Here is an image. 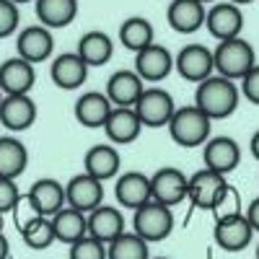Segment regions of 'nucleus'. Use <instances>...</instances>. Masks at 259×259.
<instances>
[{
    "label": "nucleus",
    "instance_id": "a211bd4d",
    "mask_svg": "<svg viewBox=\"0 0 259 259\" xmlns=\"http://www.w3.org/2000/svg\"><path fill=\"white\" fill-rule=\"evenodd\" d=\"M85 218H89V236L101 241L104 246L112 244L117 236L124 233V215L114 205H99L96 210H91L85 215Z\"/></svg>",
    "mask_w": 259,
    "mask_h": 259
},
{
    "label": "nucleus",
    "instance_id": "20e7f679",
    "mask_svg": "<svg viewBox=\"0 0 259 259\" xmlns=\"http://www.w3.org/2000/svg\"><path fill=\"white\" fill-rule=\"evenodd\" d=\"M171 231H174V212L161 202L150 200L143 207H138L133 215V233H138L148 244L163 241Z\"/></svg>",
    "mask_w": 259,
    "mask_h": 259
},
{
    "label": "nucleus",
    "instance_id": "39448f33",
    "mask_svg": "<svg viewBox=\"0 0 259 259\" xmlns=\"http://www.w3.org/2000/svg\"><path fill=\"white\" fill-rule=\"evenodd\" d=\"M133 109L143 127L158 130V127H168L171 117L177 112V104L171 99V94L163 89H145Z\"/></svg>",
    "mask_w": 259,
    "mask_h": 259
},
{
    "label": "nucleus",
    "instance_id": "1a4fd4ad",
    "mask_svg": "<svg viewBox=\"0 0 259 259\" xmlns=\"http://www.w3.org/2000/svg\"><path fill=\"white\" fill-rule=\"evenodd\" d=\"M65 202H68V207L89 215L91 210L104 205V184L83 171L65 184Z\"/></svg>",
    "mask_w": 259,
    "mask_h": 259
},
{
    "label": "nucleus",
    "instance_id": "a18cd8bd",
    "mask_svg": "<svg viewBox=\"0 0 259 259\" xmlns=\"http://www.w3.org/2000/svg\"><path fill=\"white\" fill-rule=\"evenodd\" d=\"M256 259H259V244H256Z\"/></svg>",
    "mask_w": 259,
    "mask_h": 259
},
{
    "label": "nucleus",
    "instance_id": "f8f14e48",
    "mask_svg": "<svg viewBox=\"0 0 259 259\" xmlns=\"http://www.w3.org/2000/svg\"><path fill=\"white\" fill-rule=\"evenodd\" d=\"M26 200H29V207L36 215H41V218H52L57 210H62L65 205H68L65 202V187L52 177L36 179L26 192Z\"/></svg>",
    "mask_w": 259,
    "mask_h": 259
},
{
    "label": "nucleus",
    "instance_id": "5701e85b",
    "mask_svg": "<svg viewBox=\"0 0 259 259\" xmlns=\"http://www.w3.org/2000/svg\"><path fill=\"white\" fill-rule=\"evenodd\" d=\"M73 114L78 119V124L89 127V130H99L106 124L112 114V104L106 99V94L101 91H89V94H80L75 99V106H73Z\"/></svg>",
    "mask_w": 259,
    "mask_h": 259
},
{
    "label": "nucleus",
    "instance_id": "6e6552de",
    "mask_svg": "<svg viewBox=\"0 0 259 259\" xmlns=\"http://www.w3.org/2000/svg\"><path fill=\"white\" fill-rule=\"evenodd\" d=\"M174 68L177 73L189 80V83H202L205 78L215 75L212 68V50H207L205 45H187L179 50V55L174 57Z\"/></svg>",
    "mask_w": 259,
    "mask_h": 259
},
{
    "label": "nucleus",
    "instance_id": "ddd939ff",
    "mask_svg": "<svg viewBox=\"0 0 259 259\" xmlns=\"http://www.w3.org/2000/svg\"><path fill=\"white\" fill-rule=\"evenodd\" d=\"M205 26L218 41L236 39V36H241V31H244V13H241L239 6L228 3V0L226 3H215L205 13Z\"/></svg>",
    "mask_w": 259,
    "mask_h": 259
},
{
    "label": "nucleus",
    "instance_id": "473e14b6",
    "mask_svg": "<svg viewBox=\"0 0 259 259\" xmlns=\"http://www.w3.org/2000/svg\"><path fill=\"white\" fill-rule=\"evenodd\" d=\"M210 212H212V218H215V221H226V218H233V215H241L244 210H241L239 189L228 184V187L223 189V194L218 197V202L210 207Z\"/></svg>",
    "mask_w": 259,
    "mask_h": 259
},
{
    "label": "nucleus",
    "instance_id": "79ce46f5",
    "mask_svg": "<svg viewBox=\"0 0 259 259\" xmlns=\"http://www.w3.org/2000/svg\"><path fill=\"white\" fill-rule=\"evenodd\" d=\"M11 3H16V6H24V3H34V0H11Z\"/></svg>",
    "mask_w": 259,
    "mask_h": 259
},
{
    "label": "nucleus",
    "instance_id": "0eeeda50",
    "mask_svg": "<svg viewBox=\"0 0 259 259\" xmlns=\"http://www.w3.org/2000/svg\"><path fill=\"white\" fill-rule=\"evenodd\" d=\"M187 174L177 166H166L158 168L153 177H150V200L161 202L166 207H174L187 197Z\"/></svg>",
    "mask_w": 259,
    "mask_h": 259
},
{
    "label": "nucleus",
    "instance_id": "4c0bfd02",
    "mask_svg": "<svg viewBox=\"0 0 259 259\" xmlns=\"http://www.w3.org/2000/svg\"><path fill=\"white\" fill-rule=\"evenodd\" d=\"M244 215H246V221H249V226L254 228V233H259V197L249 202V210H246Z\"/></svg>",
    "mask_w": 259,
    "mask_h": 259
},
{
    "label": "nucleus",
    "instance_id": "37998d69",
    "mask_svg": "<svg viewBox=\"0 0 259 259\" xmlns=\"http://www.w3.org/2000/svg\"><path fill=\"white\" fill-rule=\"evenodd\" d=\"M0 231H3V212H0Z\"/></svg>",
    "mask_w": 259,
    "mask_h": 259
},
{
    "label": "nucleus",
    "instance_id": "aec40b11",
    "mask_svg": "<svg viewBox=\"0 0 259 259\" xmlns=\"http://www.w3.org/2000/svg\"><path fill=\"white\" fill-rule=\"evenodd\" d=\"M171 68H174V57H171V52L161 45H150L140 52H135V73L140 75V80H150V83H158L163 80Z\"/></svg>",
    "mask_w": 259,
    "mask_h": 259
},
{
    "label": "nucleus",
    "instance_id": "a19ab883",
    "mask_svg": "<svg viewBox=\"0 0 259 259\" xmlns=\"http://www.w3.org/2000/svg\"><path fill=\"white\" fill-rule=\"evenodd\" d=\"M228 3H233V6H246V3H254V0H228Z\"/></svg>",
    "mask_w": 259,
    "mask_h": 259
},
{
    "label": "nucleus",
    "instance_id": "c03bdc74",
    "mask_svg": "<svg viewBox=\"0 0 259 259\" xmlns=\"http://www.w3.org/2000/svg\"><path fill=\"white\" fill-rule=\"evenodd\" d=\"M200 3H202V6H205V3H215V0H200Z\"/></svg>",
    "mask_w": 259,
    "mask_h": 259
},
{
    "label": "nucleus",
    "instance_id": "423d86ee",
    "mask_svg": "<svg viewBox=\"0 0 259 259\" xmlns=\"http://www.w3.org/2000/svg\"><path fill=\"white\" fill-rule=\"evenodd\" d=\"M226 187H228V179L223 174H218L212 168H200L187 179V200L200 210H210L218 202Z\"/></svg>",
    "mask_w": 259,
    "mask_h": 259
},
{
    "label": "nucleus",
    "instance_id": "49530a36",
    "mask_svg": "<svg viewBox=\"0 0 259 259\" xmlns=\"http://www.w3.org/2000/svg\"><path fill=\"white\" fill-rule=\"evenodd\" d=\"M3 96H6V94H3V91H0V101H3Z\"/></svg>",
    "mask_w": 259,
    "mask_h": 259
},
{
    "label": "nucleus",
    "instance_id": "de8ad7c7",
    "mask_svg": "<svg viewBox=\"0 0 259 259\" xmlns=\"http://www.w3.org/2000/svg\"><path fill=\"white\" fill-rule=\"evenodd\" d=\"M158 259H168V256H158Z\"/></svg>",
    "mask_w": 259,
    "mask_h": 259
},
{
    "label": "nucleus",
    "instance_id": "412c9836",
    "mask_svg": "<svg viewBox=\"0 0 259 259\" xmlns=\"http://www.w3.org/2000/svg\"><path fill=\"white\" fill-rule=\"evenodd\" d=\"M119 166H122V161H119L117 148L114 145H106V143L91 145L89 150H85V156H83L85 174L99 179L101 184L114 179V177H119Z\"/></svg>",
    "mask_w": 259,
    "mask_h": 259
},
{
    "label": "nucleus",
    "instance_id": "72a5a7b5",
    "mask_svg": "<svg viewBox=\"0 0 259 259\" xmlns=\"http://www.w3.org/2000/svg\"><path fill=\"white\" fill-rule=\"evenodd\" d=\"M70 259H106V246L91 236H83L70 246Z\"/></svg>",
    "mask_w": 259,
    "mask_h": 259
},
{
    "label": "nucleus",
    "instance_id": "ea45409f",
    "mask_svg": "<svg viewBox=\"0 0 259 259\" xmlns=\"http://www.w3.org/2000/svg\"><path fill=\"white\" fill-rule=\"evenodd\" d=\"M249 148H251V156L259 161V130H256V133L251 135V143H249Z\"/></svg>",
    "mask_w": 259,
    "mask_h": 259
},
{
    "label": "nucleus",
    "instance_id": "2f4dec72",
    "mask_svg": "<svg viewBox=\"0 0 259 259\" xmlns=\"http://www.w3.org/2000/svg\"><path fill=\"white\" fill-rule=\"evenodd\" d=\"M106 259H150L148 241H143L138 233L124 231L112 244H106Z\"/></svg>",
    "mask_w": 259,
    "mask_h": 259
},
{
    "label": "nucleus",
    "instance_id": "f03ea898",
    "mask_svg": "<svg viewBox=\"0 0 259 259\" xmlns=\"http://www.w3.org/2000/svg\"><path fill=\"white\" fill-rule=\"evenodd\" d=\"M254 65H256L254 47L244 36L218 41V47L212 50V68H215V75H221V78L241 80Z\"/></svg>",
    "mask_w": 259,
    "mask_h": 259
},
{
    "label": "nucleus",
    "instance_id": "c85d7f7f",
    "mask_svg": "<svg viewBox=\"0 0 259 259\" xmlns=\"http://www.w3.org/2000/svg\"><path fill=\"white\" fill-rule=\"evenodd\" d=\"M112 52H114V45H112L109 34H104V31H85L78 39V50H75V55L89 65V68L106 65L112 60Z\"/></svg>",
    "mask_w": 259,
    "mask_h": 259
},
{
    "label": "nucleus",
    "instance_id": "9d476101",
    "mask_svg": "<svg viewBox=\"0 0 259 259\" xmlns=\"http://www.w3.org/2000/svg\"><path fill=\"white\" fill-rule=\"evenodd\" d=\"M36 122V101L29 94L3 96L0 101V124L8 133H26Z\"/></svg>",
    "mask_w": 259,
    "mask_h": 259
},
{
    "label": "nucleus",
    "instance_id": "c756f323",
    "mask_svg": "<svg viewBox=\"0 0 259 259\" xmlns=\"http://www.w3.org/2000/svg\"><path fill=\"white\" fill-rule=\"evenodd\" d=\"M153 24L143 16H133V18H124L122 26H119V41L124 45V50L130 52H140L145 47L153 45Z\"/></svg>",
    "mask_w": 259,
    "mask_h": 259
},
{
    "label": "nucleus",
    "instance_id": "cd10ccee",
    "mask_svg": "<svg viewBox=\"0 0 259 259\" xmlns=\"http://www.w3.org/2000/svg\"><path fill=\"white\" fill-rule=\"evenodd\" d=\"M29 166V150L13 135H0V177L18 179Z\"/></svg>",
    "mask_w": 259,
    "mask_h": 259
},
{
    "label": "nucleus",
    "instance_id": "4468645a",
    "mask_svg": "<svg viewBox=\"0 0 259 259\" xmlns=\"http://www.w3.org/2000/svg\"><path fill=\"white\" fill-rule=\"evenodd\" d=\"M16 50H18L21 60H26L31 65L45 62L55 52V36H52V31L47 26H41V24L26 26L16 39Z\"/></svg>",
    "mask_w": 259,
    "mask_h": 259
},
{
    "label": "nucleus",
    "instance_id": "6ab92c4d",
    "mask_svg": "<svg viewBox=\"0 0 259 259\" xmlns=\"http://www.w3.org/2000/svg\"><path fill=\"white\" fill-rule=\"evenodd\" d=\"M36 83V70L34 65L21 60V57H11L6 62H0V91L6 96H16V94H29Z\"/></svg>",
    "mask_w": 259,
    "mask_h": 259
},
{
    "label": "nucleus",
    "instance_id": "dca6fc26",
    "mask_svg": "<svg viewBox=\"0 0 259 259\" xmlns=\"http://www.w3.org/2000/svg\"><path fill=\"white\" fill-rule=\"evenodd\" d=\"M114 197H117L119 207L135 212L138 207L150 202V177L140 174V171H124V174L117 177Z\"/></svg>",
    "mask_w": 259,
    "mask_h": 259
},
{
    "label": "nucleus",
    "instance_id": "2eb2a0df",
    "mask_svg": "<svg viewBox=\"0 0 259 259\" xmlns=\"http://www.w3.org/2000/svg\"><path fill=\"white\" fill-rule=\"evenodd\" d=\"M212 239L223 251L228 254H236V251H244L251 239H254V228L249 226L246 215H233V218H226V221H215V228H212Z\"/></svg>",
    "mask_w": 259,
    "mask_h": 259
},
{
    "label": "nucleus",
    "instance_id": "c9c22d12",
    "mask_svg": "<svg viewBox=\"0 0 259 259\" xmlns=\"http://www.w3.org/2000/svg\"><path fill=\"white\" fill-rule=\"evenodd\" d=\"M21 202V189L16 184V179H3L0 177V212H11L16 210V205Z\"/></svg>",
    "mask_w": 259,
    "mask_h": 259
},
{
    "label": "nucleus",
    "instance_id": "f3484780",
    "mask_svg": "<svg viewBox=\"0 0 259 259\" xmlns=\"http://www.w3.org/2000/svg\"><path fill=\"white\" fill-rule=\"evenodd\" d=\"M52 83L62 91H78L80 85L89 80V65H85L75 52H62L52 60L50 68Z\"/></svg>",
    "mask_w": 259,
    "mask_h": 259
},
{
    "label": "nucleus",
    "instance_id": "58836bf2",
    "mask_svg": "<svg viewBox=\"0 0 259 259\" xmlns=\"http://www.w3.org/2000/svg\"><path fill=\"white\" fill-rule=\"evenodd\" d=\"M8 254H11V244L3 236V231H0V259H8Z\"/></svg>",
    "mask_w": 259,
    "mask_h": 259
},
{
    "label": "nucleus",
    "instance_id": "393cba45",
    "mask_svg": "<svg viewBox=\"0 0 259 259\" xmlns=\"http://www.w3.org/2000/svg\"><path fill=\"white\" fill-rule=\"evenodd\" d=\"M143 91L145 83L135 70H117L106 83V99L112 106H135Z\"/></svg>",
    "mask_w": 259,
    "mask_h": 259
},
{
    "label": "nucleus",
    "instance_id": "b1692460",
    "mask_svg": "<svg viewBox=\"0 0 259 259\" xmlns=\"http://www.w3.org/2000/svg\"><path fill=\"white\" fill-rule=\"evenodd\" d=\"M205 6L200 0H171L166 11L168 26L179 34H194L197 29L205 26Z\"/></svg>",
    "mask_w": 259,
    "mask_h": 259
},
{
    "label": "nucleus",
    "instance_id": "7ed1b4c3",
    "mask_svg": "<svg viewBox=\"0 0 259 259\" xmlns=\"http://www.w3.org/2000/svg\"><path fill=\"white\" fill-rule=\"evenodd\" d=\"M212 119L202 114L197 106H179L168 122V135L182 148H200L210 140Z\"/></svg>",
    "mask_w": 259,
    "mask_h": 259
},
{
    "label": "nucleus",
    "instance_id": "4be33fe9",
    "mask_svg": "<svg viewBox=\"0 0 259 259\" xmlns=\"http://www.w3.org/2000/svg\"><path fill=\"white\" fill-rule=\"evenodd\" d=\"M104 133L114 145H130L143 133V124L133 106H112V114L104 124Z\"/></svg>",
    "mask_w": 259,
    "mask_h": 259
},
{
    "label": "nucleus",
    "instance_id": "f257e3e1",
    "mask_svg": "<svg viewBox=\"0 0 259 259\" xmlns=\"http://www.w3.org/2000/svg\"><path fill=\"white\" fill-rule=\"evenodd\" d=\"M239 96L241 91L236 89V83L221 75H210L202 83H197L194 91V106L207 114L210 119H226L236 112L239 106Z\"/></svg>",
    "mask_w": 259,
    "mask_h": 259
},
{
    "label": "nucleus",
    "instance_id": "a878e982",
    "mask_svg": "<svg viewBox=\"0 0 259 259\" xmlns=\"http://www.w3.org/2000/svg\"><path fill=\"white\" fill-rule=\"evenodd\" d=\"M34 13L41 26L65 29L70 26L78 16V0H34Z\"/></svg>",
    "mask_w": 259,
    "mask_h": 259
},
{
    "label": "nucleus",
    "instance_id": "e433bc0d",
    "mask_svg": "<svg viewBox=\"0 0 259 259\" xmlns=\"http://www.w3.org/2000/svg\"><path fill=\"white\" fill-rule=\"evenodd\" d=\"M241 94L259 106V65H254V68L241 78Z\"/></svg>",
    "mask_w": 259,
    "mask_h": 259
},
{
    "label": "nucleus",
    "instance_id": "f704fd0d",
    "mask_svg": "<svg viewBox=\"0 0 259 259\" xmlns=\"http://www.w3.org/2000/svg\"><path fill=\"white\" fill-rule=\"evenodd\" d=\"M18 21H21L18 6L11 3V0H0V39L16 34L18 31Z\"/></svg>",
    "mask_w": 259,
    "mask_h": 259
},
{
    "label": "nucleus",
    "instance_id": "7c9ffc66",
    "mask_svg": "<svg viewBox=\"0 0 259 259\" xmlns=\"http://www.w3.org/2000/svg\"><path fill=\"white\" fill-rule=\"evenodd\" d=\"M21 239L24 244L34 251L50 249L57 239H55V228H52V218H41V215H34V218H26L21 223Z\"/></svg>",
    "mask_w": 259,
    "mask_h": 259
},
{
    "label": "nucleus",
    "instance_id": "bb28decb",
    "mask_svg": "<svg viewBox=\"0 0 259 259\" xmlns=\"http://www.w3.org/2000/svg\"><path fill=\"white\" fill-rule=\"evenodd\" d=\"M52 228H55V239L60 244L73 246L83 236H89V218H85V212H78L65 205L62 210L52 215Z\"/></svg>",
    "mask_w": 259,
    "mask_h": 259
},
{
    "label": "nucleus",
    "instance_id": "9b49d317",
    "mask_svg": "<svg viewBox=\"0 0 259 259\" xmlns=\"http://www.w3.org/2000/svg\"><path fill=\"white\" fill-rule=\"evenodd\" d=\"M202 161H205V168H212V171H218V174L228 177L231 171L239 168V163H241V145L233 138H226V135L210 138L202 145Z\"/></svg>",
    "mask_w": 259,
    "mask_h": 259
}]
</instances>
